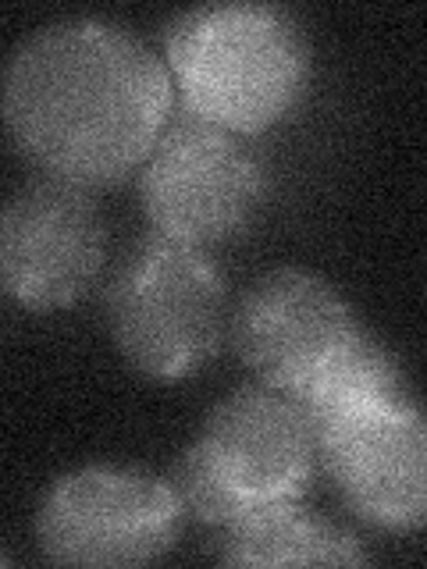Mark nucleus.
I'll return each mask as SVG.
<instances>
[{
  "mask_svg": "<svg viewBox=\"0 0 427 569\" xmlns=\"http://www.w3.org/2000/svg\"><path fill=\"white\" fill-rule=\"evenodd\" d=\"M406 391L409 388L403 381L399 363L391 360L367 331H360V338H356L320 378H314L307 388L296 391L289 399L302 409V417L310 420V427H317L356 402L406 396Z\"/></svg>",
  "mask_w": 427,
  "mask_h": 569,
  "instance_id": "11",
  "label": "nucleus"
},
{
  "mask_svg": "<svg viewBox=\"0 0 427 569\" xmlns=\"http://www.w3.org/2000/svg\"><path fill=\"white\" fill-rule=\"evenodd\" d=\"M107 231L86 189L32 182L0 210V284L29 310H64L97 284Z\"/></svg>",
  "mask_w": 427,
  "mask_h": 569,
  "instance_id": "8",
  "label": "nucleus"
},
{
  "mask_svg": "<svg viewBox=\"0 0 427 569\" xmlns=\"http://www.w3.org/2000/svg\"><path fill=\"white\" fill-rule=\"evenodd\" d=\"M317 456L364 520L417 530L427 516V427L414 396L356 402L314 427Z\"/></svg>",
  "mask_w": 427,
  "mask_h": 569,
  "instance_id": "7",
  "label": "nucleus"
},
{
  "mask_svg": "<svg viewBox=\"0 0 427 569\" xmlns=\"http://www.w3.org/2000/svg\"><path fill=\"white\" fill-rule=\"evenodd\" d=\"M182 502L147 473L89 467L53 485L40 506V545L61 566H142L175 548Z\"/></svg>",
  "mask_w": 427,
  "mask_h": 569,
  "instance_id": "6",
  "label": "nucleus"
},
{
  "mask_svg": "<svg viewBox=\"0 0 427 569\" xmlns=\"http://www.w3.org/2000/svg\"><path fill=\"white\" fill-rule=\"evenodd\" d=\"M168 61L186 111L236 136H257L296 111L310 47L281 8H196L168 29Z\"/></svg>",
  "mask_w": 427,
  "mask_h": 569,
  "instance_id": "2",
  "label": "nucleus"
},
{
  "mask_svg": "<svg viewBox=\"0 0 427 569\" xmlns=\"http://www.w3.org/2000/svg\"><path fill=\"white\" fill-rule=\"evenodd\" d=\"M267 178L246 142L203 118H168L142 160V207L153 236L203 249L242 231L264 200Z\"/></svg>",
  "mask_w": 427,
  "mask_h": 569,
  "instance_id": "5",
  "label": "nucleus"
},
{
  "mask_svg": "<svg viewBox=\"0 0 427 569\" xmlns=\"http://www.w3.org/2000/svg\"><path fill=\"white\" fill-rule=\"evenodd\" d=\"M0 562H8V559H4V556H0Z\"/></svg>",
  "mask_w": 427,
  "mask_h": 569,
  "instance_id": "12",
  "label": "nucleus"
},
{
  "mask_svg": "<svg viewBox=\"0 0 427 569\" xmlns=\"http://www.w3.org/2000/svg\"><path fill=\"white\" fill-rule=\"evenodd\" d=\"M360 331L349 302L325 278L299 267H281L249 284L231 320L246 367L257 370L260 385L285 396L320 378Z\"/></svg>",
  "mask_w": 427,
  "mask_h": 569,
  "instance_id": "9",
  "label": "nucleus"
},
{
  "mask_svg": "<svg viewBox=\"0 0 427 569\" xmlns=\"http://www.w3.org/2000/svg\"><path fill=\"white\" fill-rule=\"evenodd\" d=\"M0 111L14 147L47 178L103 189L150 157L171 118V76L129 29L71 18L14 53Z\"/></svg>",
  "mask_w": 427,
  "mask_h": 569,
  "instance_id": "1",
  "label": "nucleus"
},
{
  "mask_svg": "<svg viewBox=\"0 0 427 569\" xmlns=\"http://www.w3.org/2000/svg\"><path fill=\"white\" fill-rule=\"evenodd\" d=\"M111 331L129 363L157 381H182L225 342V281L203 249L150 236L111 284Z\"/></svg>",
  "mask_w": 427,
  "mask_h": 569,
  "instance_id": "4",
  "label": "nucleus"
},
{
  "mask_svg": "<svg viewBox=\"0 0 427 569\" xmlns=\"http://www.w3.org/2000/svg\"><path fill=\"white\" fill-rule=\"evenodd\" d=\"M317 445L302 409L278 388H239L210 413L175 470L186 512L231 527L271 506L296 502L314 473Z\"/></svg>",
  "mask_w": 427,
  "mask_h": 569,
  "instance_id": "3",
  "label": "nucleus"
},
{
  "mask_svg": "<svg viewBox=\"0 0 427 569\" xmlns=\"http://www.w3.org/2000/svg\"><path fill=\"white\" fill-rule=\"evenodd\" d=\"M221 562L228 566H364L367 551L346 527L302 512L296 502L221 530Z\"/></svg>",
  "mask_w": 427,
  "mask_h": 569,
  "instance_id": "10",
  "label": "nucleus"
}]
</instances>
